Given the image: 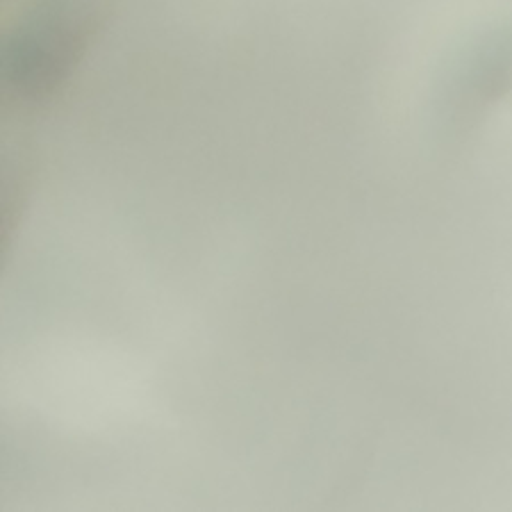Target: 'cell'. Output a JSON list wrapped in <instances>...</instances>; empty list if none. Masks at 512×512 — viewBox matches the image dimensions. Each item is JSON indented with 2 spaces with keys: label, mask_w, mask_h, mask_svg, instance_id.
Wrapping results in <instances>:
<instances>
[{
  "label": "cell",
  "mask_w": 512,
  "mask_h": 512,
  "mask_svg": "<svg viewBox=\"0 0 512 512\" xmlns=\"http://www.w3.org/2000/svg\"><path fill=\"white\" fill-rule=\"evenodd\" d=\"M101 16V0H37L5 41L10 92L28 101L53 94L85 55Z\"/></svg>",
  "instance_id": "cell-1"
}]
</instances>
